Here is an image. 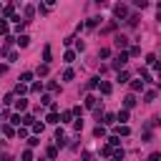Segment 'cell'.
Segmentation results:
<instances>
[{"label":"cell","instance_id":"1","mask_svg":"<svg viewBox=\"0 0 161 161\" xmlns=\"http://www.w3.org/2000/svg\"><path fill=\"white\" fill-rule=\"evenodd\" d=\"M126 60H128V53H123V50H121V53L116 55V60H113V68H116V70H121V68L126 65Z\"/></svg>","mask_w":161,"mask_h":161},{"label":"cell","instance_id":"2","mask_svg":"<svg viewBox=\"0 0 161 161\" xmlns=\"http://www.w3.org/2000/svg\"><path fill=\"white\" fill-rule=\"evenodd\" d=\"M116 48H118V50L128 48V38H126V35H116Z\"/></svg>","mask_w":161,"mask_h":161},{"label":"cell","instance_id":"3","mask_svg":"<svg viewBox=\"0 0 161 161\" xmlns=\"http://www.w3.org/2000/svg\"><path fill=\"white\" fill-rule=\"evenodd\" d=\"M98 88H101V93H103V96H108V93L113 91V86H111L108 80H101V83H98Z\"/></svg>","mask_w":161,"mask_h":161},{"label":"cell","instance_id":"4","mask_svg":"<svg viewBox=\"0 0 161 161\" xmlns=\"http://www.w3.org/2000/svg\"><path fill=\"white\" fill-rule=\"evenodd\" d=\"M116 121H121L118 126H126V121H128V111H126V108H123V111H118V113H116Z\"/></svg>","mask_w":161,"mask_h":161},{"label":"cell","instance_id":"5","mask_svg":"<svg viewBox=\"0 0 161 161\" xmlns=\"http://www.w3.org/2000/svg\"><path fill=\"white\" fill-rule=\"evenodd\" d=\"M113 13H116V18H126L128 8H126V5H116V8H113Z\"/></svg>","mask_w":161,"mask_h":161},{"label":"cell","instance_id":"6","mask_svg":"<svg viewBox=\"0 0 161 161\" xmlns=\"http://www.w3.org/2000/svg\"><path fill=\"white\" fill-rule=\"evenodd\" d=\"M15 43H18V48H28L30 38H28V35H18V38H15Z\"/></svg>","mask_w":161,"mask_h":161},{"label":"cell","instance_id":"7","mask_svg":"<svg viewBox=\"0 0 161 161\" xmlns=\"http://www.w3.org/2000/svg\"><path fill=\"white\" fill-rule=\"evenodd\" d=\"M123 106H126V111H128V108H133V106H136V96H133V93H131V96H126V98H123Z\"/></svg>","mask_w":161,"mask_h":161},{"label":"cell","instance_id":"8","mask_svg":"<svg viewBox=\"0 0 161 161\" xmlns=\"http://www.w3.org/2000/svg\"><path fill=\"white\" fill-rule=\"evenodd\" d=\"M98 106V98L96 96H86V108H96Z\"/></svg>","mask_w":161,"mask_h":161},{"label":"cell","instance_id":"9","mask_svg":"<svg viewBox=\"0 0 161 161\" xmlns=\"http://www.w3.org/2000/svg\"><path fill=\"white\" fill-rule=\"evenodd\" d=\"M13 103H15V111H25V108H28V101H25V98H18V101H13Z\"/></svg>","mask_w":161,"mask_h":161},{"label":"cell","instance_id":"10","mask_svg":"<svg viewBox=\"0 0 161 161\" xmlns=\"http://www.w3.org/2000/svg\"><path fill=\"white\" fill-rule=\"evenodd\" d=\"M45 121H48V123H60V118H58V111H50V113L45 116Z\"/></svg>","mask_w":161,"mask_h":161},{"label":"cell","instance_id":"11","mask_svg":"<svg viewBox=\"0 0 161 161\" xmlns=\"http://www.w3.org/2000/svg\"><path fill=\"white\" fill-rule=\"evenodd\" d=\"M20 123H23V128H25V126H33V123H35V118H33L30 113H25V116L20 118Z\"/></svg>","mask_w":161,"mask_h":161},{"label":"cell","instance_id":"12","mask_svg":"<svg viewBox=\"0 0 161 161\" xmlns=\"http://www.w3.org/2000/svg\"><path fill=\"white\" fill-rule=\"evenodd\" d=\"M131 91H133V93L143 91V80H131Z\"/></svg>","mask_w":161,"mask_h":161},{"label":"cell","instance_id":"13","mask_svg":"<svg viewBox=\"0 0 161 161\" xmlns=\"http://www.w3.org/2000/svg\"><path fill=\"white\" fill-rule=\"evenodd\" d=\"M13 13H15V5H5V8H3V15H5V18H13Z\"/></svg>","mask_w":161,"mask_h":161},{"label":"cell","instance_id":"14","mask_svg":"<svg viewBox=\"0 0 161 161\" xmlns=\"http://www.w3.org/2000/svg\"><path fill=\"white\" fill-rule=\"evenodd\" d=\"M30 80H33V73H30V70H25V73L20 75V83L25 86V83H30Z\"/></svg>","mask_w":161,"mask_h":161},{"label":"cell","instance_id":"15","mask_svg":"<svg viewBox=\"0 0 161 161\" xmlns=\"http://www.w3.org/2000/svg\"><path fill=\"white\" fill-rule=\"evenodd\" d=\"M143 101H146V103H153V101H156V91H146Z\"/></svg>","mask_w":161,"mask_h":161},{"label":"cell","instance_id":"16","mask_svg":"<svg viewBox=\"0 0 161 161\" xmlns=\"http://www.w3.org/2000/svg\"><path fill=\"white\" fill-rule=\"evenodd\" d=\"M103 123H106V126H113V123H116V116H113V113H106V116H103Z\"/></svg>","mask_w":161,"mask_h":161},{"label":"cell","instance_id":"17","mask_svg":"<svg viewBox=\"0 0 161 161\" xmlns=\"http://www.w3.org/2000/svg\"><path fill=\"white\" fill-rule=\"evenodd\" d=\"M116 133H118V136H128L131 128H128V126H116Z\"/></svg>","mask_w":161,"mask_h":161},{"label":"cell","instance_id":"18","mask_svg":"<svg viewBox=\"0 0 161 161\" xmlns=\"http://www.w3.org/2000/svg\"><path fill=\"white\" fill-rule=\"evenodd\" d=\"M43 60H45V65L50 63V45H45V48H43Z\"/></svg>","mask_w":161,"mask_h":161},{"label":"cell","instance_id":"19","mask_svg":"<svg viewBox=\"0 0 161 161\" xmlns=\"http://www.w3.org/2000/svg\"><path fill=\"white\" fill-rule=\"evenodd\" d=\"M63 60H65V63H73V60H75V53H73V50H65Z\"/></svg>","mask_w":161,"mask_h":161},{"label":"cell","instance_id":"20","mask_svg":"<svg viewBox=\"0 0 161 161\" xmlns=\"http://www.w3.org/2000/svg\"><path fill=\"white\" fill-rule=\"evenodd\" d=\"M73 75H75L73 68H65V70H63V80H73Z\"/></svg>","mask_w":161,"mask_h":161},{"label":"cell","instance_id":"21","mask_svg":"<svg viewBox=\"0 0 161 161\" xmlns=\"http://www.w3.org/2000/svg\"><path fill=\"white\" fill-rule=\"evenodd\" d=\"M116 80H118V83H126V80H128V73H126V70H118Z\"/></svg>","mask_w":161,"mask_h":161},{"label":"cell","instance_id":"22","mask_svg":"<svg viewBox=\"0 0 161 161\" xmlns=\"http://www.w3.org/2000/svg\"><path fill=\"white\" fill-rule=\"evenodd\" d=\"M111 153H113V158H116V161H121V158H123V148H111Z\"/></svg>","mask_w":161,"mask_h":161},{"label":"cell","instance_id":"23","mask_svg":"<svg viewBox=\"0 0 161 161\" xmlns=\"http://www.w3.org/2000/svg\"><path fill=\"white\" fill-rule=\"evenodd\" d=\"M98 23H101V18H91V20H88V23H86V28H96V25H98Z\"/></svg>","mask_w":161,"mask_h":161},{"label":"cell","instance_id":"24","mask_svg":"<svg viewBox=\"0 0 161 161\" xmlns=\"http://www.w3.org/2000/svg\"><path fill=\"white\" fill-rule=\"evenodd\" d=\"M58 118H60V121H70V118H73V113H70V111H63Z\"/></svg>","mask_w":161,"mask_h":161},{"label":"cell","instance_id":"25","mask_svg":"<svg viewBox=\"0 0 161 161\" xmlns=\"http://www.w3.org/2000/svg\"><path fill=\"white\" fill-rule=\"evenodd\" d=\"M3 133H5V136H15V128H13V126H3Z\"/></svg>","mask_w":161,"mask_h":161},{"label":"cell","instance_id":"26","mask_svg":"<svg viewBox=\"0 0 161 161\" xmlns=\"http://www.w3.org/2000/svg\"><path fill=\"white\" fill-rule=\"evenodd\" d=\"M30 91H33V93H40V91H43V83H33Z\"/></svg>","mask_w":161,"mask_h":161},{"label":"cell","instance_id":"27","mask_svg":"<svg viewBox=\"0 0 161 161\" xmlns=\"http://www.w3.org/2000/svg\"><path fill=\"white\" fill-rule=\"evenodd\" d=\"M25 91H28V88H25V86H23V83H18V88H15V93H18V96H20V98H23V93H25Z\"/></svg>","mask_w":161,"mask_h":161},{"label":"cell","instance_id":"28","mask_svg":"<svg viewBox=\"0 0 161 161\" xmlns=\"http://www.w3.org/2000/svg\"><path fill=\"white\" fill-rule=\"evenodd\" d=\"M93 133L101 138V136H106V128H103V126H96V131H93Z\"/></svg>","mask_w":161,"mask_h":161},{"label":"cell","instance_id":"29","mask_svg":"<svg viewBox=\"0 0 161 161\" xmlns=\"http://www.w3.org/2000/svg\"><path fill=\"white\" fill-rule=\"evenodd\" d=\"M38 143H40L38 136H30V138H28V146H38Z\"/></svg>","mask_w":161,"mask_h":161},{"label":"cell","instance_id":"30","mask_svg":"<svg viewBox=\"0 0 161 161\" xmlns=\"http://www.w3.org/2000/svg\"><path fill=\"white\" fill-rule=\"evenodd\" d=\"M55 156H58V148L50 146V148H48V158H55Z\"/></svg>","mask_w":161,"mask_h":161},{"label":"cell","instance_id":"31","mask_svg":"<svg viewBox=\"0 0 161 161\" xmlns=\"http://www.w3.org/2000/svg\"><path fill=\"white\" fill-rule=\"evenodd\" d=\"M0 33H8V20L0 18Z\"/></svg>","mask_w":161,"mask_h":161},{"label":"cell","instance_id":"32","mask_svg":"<svg viewBox=\"0 0 161 161\" xmlns=\"http://www.w3.org/2000/svg\"><path fill=\"white\" fill-rule=\"evenodd\" d=\"M33 13H35V8H33V5H28V8H25V18H33Z\"/></svg>","mask_w":161,"mask_h":161},{"label":"cell","instance_id":"33","mask_svg":"<svg viewBox=\"0 0 161 161\" xmlns=\"http://www.w3.org/2000/svg\"><path fill=\"white\" fill-rule=\"evenodd\" d=\"M128 55H141V48H138V45H133V48L128 50Z\"/></svg>","mask_w":161,"mask_h":161},{"label":"cell","instance_id":"34","mask_svg":"<svg viewBox=\"0 0 161 161\" xmlns=\"http://www.w3.org/2000/svg\"><path fill=\"white\" fill-rule=\"evenodd\" d=\"M8 60H10V63H15V60H18V53H15V50H10V53H8Z\"/></svg>","mask_w":161,"mask_h":161},{"label":"cell","instance_id":"35","mask_svg":"<svg viewBox=\"0 0 161 161\" xmlns=\"http://www.w3.org/2000/svg\"><path fill=\"white\" fill-rule=\"evenodd\" d=\"M38 75H48V65H45V63L38 68Z\"/></svg>","mask_w":161,"mask_h":161},{"label":"cell","instance_id":"36","mask_svg":"<svg viewBox=\"0 0 161 161\" xmlns=\"http://www.w3.org/2000/svg\"><path fill=\"white\" fill-rule=\"evenodd\" d=\"M98 83H101L98 78H91V80H88V88H98Z\"/></svg>","mask_w":161,"mask_h":161},{"label":"cell","instance_id":"37","mask_svg":"<svg viewBox=\"0 0 161 161\" xmlns=\"http://www.w3.org/2000/svg\"><path fill=\"white\" fill-rule=\"evenodd\" d=\"M40 103H43V106H53V98H50V96H43V101H40Z\"/></svg>","mask_w":161,"mask_h":161},{"label":"cell","instance_id":"38","mask_svg":"<svg viewBox=\"0 0 161 161\" xmlns=\"http://www.w3.org/2000/svg\"><path fill=\"white\" fill-rule=\"evenodd\" d=\"M33 131H35V133H40V131H43V123H40V121H35V123H33Z\"/></svg>","mask_w":161,"mask_h":161},{"label":"cell","instance_id":"39","mask_svg":"<svg viewBox=\"0 0 161 161\" xmlns=\"http://www.w3.org/2000/svg\"><path fill=\"white\" fill-rule=\"evenodd\" d=\"M15 133H18V136H20V138H25V136H28V128H23V126H20V128H18V131H15Z\"/></svg>","mask_w":161,"mask_h":161},{"label":"cell","instance_id":"40","mask_svg":"<svg viewBox=\"0 0 161 161\" xmlns=\"http://www.w3.org/2000/svg\"><path fill=\"white\" fill-rule=\"evenodd\" d=\"M23 161H33V153L30 151H23Z\"/></svg>","mask_w":161,"mask_h":161},{"label":"cell","instance_id":"41","mask_svg":"<svg viewBox=\"0 0 161 161\" xmlns=\"http://www.w3.org/2000/svg\"><path fill=\"white\" fill-rule=\"evenodd\" d=\"M158 158H161L158 153H151V156H148V161H158Z\"/></svg>","mask_w":161,"mask_h":161},{"label":"cell","instance_id":"42","mask_svg":"<svg viewBox=\"0 0 161 161\" xmlns=\"http://www.w3.org/2000/svg\"><path fill=\"white\" fill-rule=\"evenodd\" d=\"M0 13H3V5H0Z\"/></svg>","mask_w":161,"mask_h":161}]
</instances>
